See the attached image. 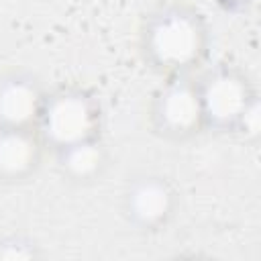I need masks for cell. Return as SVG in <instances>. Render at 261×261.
<instances>
[{
	"mask_svg": "<svg viewBox=\"0 0 261 261\" xmlns=\"http://www.w3.org/2000/svg\"><path fill=\"white\" fill-rule=\"evenodd\" d=\"M145 63L157 73L192 75L210 53V29L200 10L188 4H161L147 14L139 33Z\"/></svg>",
	"mask_w": 261,
	"mask_h": 261,
	"instance_id": "6da1fadb",
	"label": "cell"
},
{
	"mask_svg": "<svg viewBox=\"0 0 261 261\" xmlns=\"http://www.w3.org/2000/svg\"><path fill=\"white\" fill-rule=\"evenodd\" d=\"M102 106L94 92L82 86H59L47 92L37 133L49 151L100 137Z\"/></svg>",
	"mask_w": 261,
	"mask_h": 261,
	"instance_id": "7a4b0ae2",
	"label": "cell"
},
{
	"mask_svg": "<svg viewBox=\"0 0 261 261\" xmlns=\"http://www.w3.org/2000/svg\"><path fill=\"white\" fill-rule=\"evenodd\" d=\"M204 128L218 135H232L247 106L259 98L251 77L237 65L218 63L196 77Z\"/></svg>",
	"mask_w": 261,
	"mask_h": 261,
	"instance_id": "3957f363",
	"label": "cell"
},
{
	"mask_svg": "<svg viewBox=\"0 0 261 261\" xmlns=\"http://www.w3.org/2000/svg\"><path fill=\"white\" fill-rule=\"evenodd\" d=\"M149 122L157 137L173 143L190 141L204 128V114L194 75H169L155 90Z\"/></svg>",
	"mask_w": 261,
	"mask_h": 261,
	"instance_id": "277c9868",
	"label": "cell"
},
{
	"mask_svg": "<svg viewBox=\"0 0 261 261\" xmlns=\"http://www.w3.org/2000/svg\"><path fill=\"white\" fill-rule=\"evenodd\" d=\"M177 206L179 192L173 181L153 171H141L128 177L120 196V212L139 232L165 228L173 220Z\"/></svg>",
	"mask_w": 261,
	"mask_h": 261,
	"instance_id": "5b68a950",
	"label": "cell"
},
{
	"mask_svg": "<svg viewBox=\"0 0 261 261\" xmlns=\"http://www.w3.org/2000/svg\"><path fill=\"white\" fill-rule=\"evenodd\" d=\"M47 90L31 71L0 73V128H37Z\"/></svg>",
	"mask_w": 261,
	"mask_h": 261,
	"instance_id": "8992f818",
	"label": "cell"
},
{
	"mask_svg": "<svg viewBox=\"0 0 261 261\" xmlns=\"http://www.w3.org/2000/svg\"><path fill=\"white\" fill-rule=\"evenodd\" d=\"M45 143L37 128H0V184H24L43 163Z\"/></svg>",
	"mask_w": 261,
	"mask_h": 261,
	"instance_id": "52a82bcc",
	"label": "cell"
},
{
	"mask_svg": "<svg viewBox=\"0 0 261 261\" xmlns=\"http://www.w3.org/2000/svg\"><path fill=\"white\" fill-rule=\"evenodd\" d=\"M53 155L59 175L75 186H90L102 179L110 165L108 147L100 137L71 143L67 147L53 151Z\"/></svg>",
	"mask_w": 261,
	"mask_h": 261,
	"instance_id": "ba28073f",
	"label": "cell"
},
{
	"mask_svg": "<svg viewBox=\"0 0 261 261\" xmlns=\"http://www.w3.org/2000/svg\"><path fill=\"white\" fill-rule=\"evenodd\" d=\"M41 257V249L35 241L20 237V234H10L0 239V259L6 261H29Z\"/></svg>",
	"mask_w": 261,
	"mask_h": 261,
	"instance_id": "9c48e42d",
	"label": "cell"
},
{
	"mask_svg": "<svg viewBox=\"0 0 261 261\" xmlns=\"http://www.w3.org/2000/svg\"><path fill=\"white\" fill-rule=\"evenodd\" d=\"M259 135H261V106H259V98H257L247 106V110L243 112V116L237 122L230 137H237L249 145H255L259 141Z\"/></svg>",
	"mask_w": 261,
	"mask_h": 261,
	"instance_id": "30bf717a",
	"label": "cell"
}]
</instances>
